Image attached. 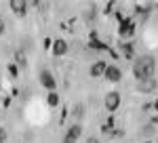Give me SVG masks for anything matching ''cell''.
I'll use <instances>...</instances> for the list:
<instances>
[{
  "instance_id": "cell-18",
  "label": "cell",
  "mask_w": 158,
  "mask_h": 143,
  "mask_svg": "<svg viewBox=\"0 0 158 143\" xmlns=\"http://www.w3.org/2000/svg\"><path fill=\"white\" fill-rule=\"evenodd\" d=\"M112 131H114V116H108V120H106V122L101 124V133H103V135L108 137Z\"/></svg>"
},
{
  "instance_id": "cell-7",
  "label": "cell",
  "mask_w": 158,
  "mask_h": 143,
  "mask_svg": "<svg viewBox=\"0 0 158 143\" xmlns=\"http://www.w3.org/2000/svg\"><path fill=\"white\" fill-rule=\"evenodd\" d=\"M120 103H122V99H120L118 91H110L108 95H106V99H103V105H106V109H108L110 114H114L120 107Z\"/></svg>"
},
{
  "instance_id": "cell-4",
  "label": "cell",
  "mask_w": 158,
  "mask_h": 143,
  "mask_svg": "<svg viewBox=\"0 0 158 143\" xmlns=\"http://www.w3.org/2000/svg\"><path fill=\"white\" fill-rule=\"evenodd\" d=\"M156 88H158L156 78H143V80H137L135 82V91L141 93V95H152Z\"/></svg>"
},
{
  "instance_id": "cell-26",
  "label": "cell",
  "mask_w": 158,
  "mask_h": 143,
  "mask_svg": "<svg viewBox=\"0 0 158 143\" xmlns=\"http://www.w3.org/2000/svg\"><path fill=\"white\" fill-rule=\"evenodd\" d=\"M42 44H44V48H53V40H51V38H44Z\"/></svg>"
},
{
  "instance_id": "cell-9",
  "label": "cell",
  "mask_w": 158,
  "mask_h": 143,
  "mask_svg": "<svg viewBox=\"0 0 158 143\" xmlns=\"http://www.w3.org/2000/svg\"><path fill=\"white\" fill-rule=\"evenodd\" d=\"M103 78H106L108 82H120V80H122V72H120V67H118V65H110V63H108Z\"/></svg>"
},
{
  "instance_id": "cell-29",
  "label": "cell",
  "mask_w": 158,
  "mask_h": 143,
  "mask_svg": "<svg viewBox=\"0 0 158 143\" xmlns=\"http://www.w3.org/2000/svg\"><path fill=\"white\" fill-rule=\"evenodd\" d=\"M150 122H152L154 126H158V114H156V116H152V120H150Z\"/></svg>"
},
{
  "instance_id": "cell-23",
  "label": "cell",
  "mask_w": 158,
  "mask_h": 143,
  "mask_svg": "<svg viewBox=\"0 0 158 143\" xmlns=\"http://www.w3.org/2000/svg\"><path fill=\"white\" fill-rule=\"evenodd\" d=\"M65 118H68V109L63 107V109H61V116H59V124H63V122H65Z\"/></svg>"
},
{
  "instance_id": "cell-22",
  "label": "cell",
  "mask_w": 158,
  "mask_h": 143,
  "mask_svg": "<svg viewBox=\"0 0 158 143\" xmlns=\"http://www.w3.org/2000/svg\"><path fill=\"white\" fill-rule=\"evenodd\" d=\"M103 15H114V2H108L106 9H103Z\"/></svg>"
},
{
  "instance_id": "cell-20",
  "label": "cell",
  "mask_w": 158,
  "mask_h": 143,
  "mask_svg": "<svg viewBox=\"0 0 158 143\" xmlns=\"http://www.w3.org/2000/svg\"><path fill=\"white\" fill-rule=\"evenodd\" d=\"M6 72H9V76H11L13 80H15V78L19 76V65L13 61V63H9V65H6Z\"/></svg>"
},
{
  "instance_id": "cell-12",
  "label": "cell",
  "mask_w": 158,
  "mask_h": 143,
  "mask_svg": "<svg viewBox=\"0 0 158 143\" xmlns=\"http://www.w3.org/2000/svg\"><path fill=\"white\" fill-rule=\"evenodd\" d=\"M106 67H108L106 61H101V59L95 61V63L91 65V70H89V76H91V78H101V76L106 74Z\"/></svg>"
},
{
  "instance_id": "cell-24",
  "label": "cell",
  "mask_w": 158,
  "mask_h": 143,
  "mask_svg": "<svg viewBox=\"0 0 158 143\" xmlns=\"http://www.w3.org/2000/svg\"><path fill=\"white\" fill-rule=\"evenodd\" d=\"M114 17H116V21H118V23H122V21H124V15H122L120 11H114Z\"/></svg>"
},
{
  "instance_id": "cell-27",
  "label": "cell",
  "mask_w": 158,
  "mask_h": 143,
  "mask_svg": "<svg viewBox=\"0 0 158 143\" xmlns=\"http://www.w3.org/2000/svg\"><path fill=\"white\" fill-rule=\"evenodd\" d=\"M6 32V23H4V19H0V36Z\"/></svg>"
},
{
  "instance_id": "cell-2",
  "label": "cell",
  "mask_w": 158,
  "mask_h": 143,
  "mask_svg": "<svg viewBox=\"0 0 158 143\" xmlns=\"http://www.w3.org/2000/svg\"><path fill=\"white\" fill-rule=\"evenodd\" d=\"M89 48H91V51H95V53H106V51H108V53H112V55L116 57V53L110 48L108 42H103V40L99 38L97 30H91V32H89Z\"/></svg>"
},
{
  "instance_id": "cell-14",
  "label": "cell",
  "mask_w": 158,
  "mask_h": 143,
  "mask_svg": "<svg viewBox=\"0 0 158 143\" xmlns=\"http://www.w3.org/2000/svg\"><path fill=\"white\" fill-rule=\"evenodd\" d=\"M152 9H154L152 4H146V6H139V4H137V6H135V15H139L141 21H146L148 17H150V13H152Z\"/></svg>"
},
{
  "instance_id": "cell-3",
  "label": "cell",
  "mask_w": 158,
  "mask_h": 143,
  "mask_svg": "<svg viewBox=\"0 0 158 143\" xmlns=\"http://www.w3.org/2000/svg\"><path fill=\"white\" fill-rule=\"evenodd\" d=\"M135 19L133 17H124V21L118 23V36H120V40H129V38H133L135 34Z\"/></svg>"
},
{
  "instance_id": "cell-6",
  "label": "cell",
  "mask_w": 158,
  "mask_h": 143,
  "mask_svg": "<svg viewBox=\"0 0 158 143\" xmlns=\"http://www.w3.org/2000/svg\"><path fill=\"white\" fill-rule=\"evenodd\" d=\"M82 137V124H78V122H72L70 126H68V131L63 135V143H76L78 139Z\"/></svg>"
},
{
  "instance_id": "cell-5",
  "label": "cell",
  "mask_w": 158,
  "mask_h": 143,
  "mask_svg": "<svg viewBox=\"0 0 158 143\" xmlns=\"http://www.w3.org/2000/svg\"><path fill=\"white\" fill-rule=\"evenodd\" d=\"M38 82L42 84L49 93H53V91H57V78L51 74L49 70H40L38 72Z\"/></svg>"
},
{
  "instance_id": "cell-15",
  "label": "cell",
  "mask_w": 158,
  "mask_h": 143,
  "mask_svg": "<svg viewBox=\"0 0 158 143\" xmlns=\"http://www.w3.org/2000/svg\"><path fill=\"white\" fill-rule=\"evenodd\" d=\"M15 63H17L19 67H25V65H27V55H25L21 48H15Z\"/></svg>"
},
{
  "instance_id": "cell-21",
  "label": "cell",
  "mask_w": 158,
  "mask_h": 143,
  "mask_svg": "<svg viewBox=\"0 0 158 143\" xmlns=\"http://www.w3.org/2000/svg\"><path fill=\"white\" fill-rule=\"evenodd\" d=\"M110 139H120V137H124V131H120V129H114V131L108 135Z\"/></svg>"
},
{
  "instance_id": "cell-30",
  "label": "cell",
  "mask_w": 158,
  "mask_h": 143,
  "mask_svg": "<svg viewBox=\"0 0 158 143\" xmlns=\"http://www.w3.org/2000/svg\"><path fill=\"white\" fill-rule=\"evenodd\" d=\"M152 107L156 109V114H158V97H156V99H154V103H152Z\"/></svg>"
},
{
  "instance_id": "cell-11",
  "label": "cell",
  "mask_w": 158,
  "mask_h": 143,
  "mask_svg": "<svg viewBox=\"0 0 158 143\" xmlns=\"http://www.w3.org/2000/svg\"><path fill=\"white\" fill-rule=\"evenodd\" d=\"M9 6H11V11L17 15V17H25V13H27V2L25 0H13V2H9Z\"/></svg>"
},
{
  "instance_id": "cell-16",
  "label": "cell",
  "mask_w": 158,
  "mask_h": 143,
  "mask_svg": "<svg viewBox=\"0 0 158 143\" xmlns=\"http://www.w3.org/2000/svg\"><path fill=\"white\" fill-rule=\"evenodd\" d=\"M95 19H97V6L91 4V9H86V11H85V21H86V23H93Z\"/></svg>"
},
{
  "instance_id": "cell-8",
  "label": "cell",
  "mask_w": 158,
  "mask_h": 143,
  "mask_svg": "<svg viewBox=\"0 0 158 143\" xmlns=\"http://www.w3.org/2000/svg\"><path fill=\"white\" fill-rule=\"evenodd\" d=\"M118 48H120V57H124V59L133 61L135 57H137V53H135V44L131 42V40H120V42H118Z\"/></svg>"
},
{
  "instance_id": "cell-25",
  "label": "cell",
  "mask_w": 158,
  "mask_h": 143,
  "mask_svg": "<svg viewBox=\"0 0 158 143\" xmlns=\"http://www.w3.org/2000/svg\"><path fill=\"white\" fill-rule=\"evenodd\" d=\"M0 143H6V131L0 126Z\"/></svg>"
},
{
  "instance_id": "cell-1",
  "label": "cell",
  "mask_w": 158,
  "mask_h": 143,
  "mask_svg": "<svg viewBox=\"0 0 158 143\" xmlns=\"http://www.w3.org/2000/svg\"><path fill=\"white\" fill-rule=\"evenodd\" d=\"M154 74H156V59H154V55H137V57L133 59L135 80L154 78Z\"/></svg>"
},
{
  "instance_id": "cell-19",
  "label": "cell",
  "mask_w": 158,
  "mask_h": 143,
  "mask_svg": "<svg viewBox=\"0 0 158 143\" xmlns=\"http://www.w3.org/2000/svg\"><path fill=\"white\" fill-rule=\"evenodd\" d=\"M59 93H57V91H53V93H49V95H47V105L49 107H57L59 105Z\"/></svg>"
},
{
  "instance_id": "cell-31",
  "label": "cell",
  "mask_w": 158,
  "mask_h": 143,
  "mask_svg": "<svg viewBox=\"0 0 158 143\" xmlns=\"http://www.w3.org/2000/svg\"><path fill=\"white\" fill-rule=\"evenodd\" d=\"M146 143H150V141H146Z\"/></svg>"
},
{
  "instance_id": "cell-17",
  "label": "cell",
  "mask_w": 158,
  "mask_h": 143,
  "mask_svg": "<svg viewBox=\"0 0 158 143\" xmlns=\"http://www.w3.org/2000/svg\"><path fill=\"white\" fill-rule=\"evenodd\" d=\"M154 133H156V126H154L152 122H148V124H143V126L139 129V135H141V137H152Z\"/></svg>"
},
{
  "instance_id": "cell-10",
  "label": "cell",
  "mask_w": 158,
  "mask_h": 143,
  "mask_svg": "<svg viewBox=\"0 0 158 143\" xmlns=\"http://www.w3.org/2000/svg\"><path fill=\"white\" fill-rule=\"evenodd\" d=\"M68 42L63 40V38H55L53 40V48H51V53L55 55V57H63V55H68Z\"/></svg>"
},
{
  "instance_id": "cell-13",
  "label": "cell",
  "mask_w": 158,
  "mask_h": 143,
  "mask_svg": "<svg viewBox=\"0 0 158 143\" xmlns=\"http://www.w3.org/2000/svg\"><path fill=\"white\" fill-rule=\"evenodd\" d=\"M85 116H86V107H85V103H74L72 105V118H74V122H82L85 120Z\"/></svg>"
},
{
  "instance_id": "cell-28",
  "label": "cell",
  "mask_w": 158,
  "mask_h": 143,
  "mask_svg": "<svg viewBox=\"0 0 158 143\" xmlns=\"http://www.w3.org/2000/svg\"><path fill=\"white\" fill-rule=\"evenodd\" d=\"M86 143H101V141H99L97 137H89V139H86Z\"/></svg>"
}]
</instances>
